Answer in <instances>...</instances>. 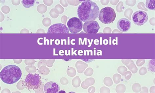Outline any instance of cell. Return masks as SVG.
<instances>
[{
	"instance_id": "4",
	"label": "cell",
	"mask_w": 155,
	"mask_h": 93,
	"mask_svg": "<svg viewBox=\"0 0 155 93\" xmlns=\"http://www.w3.org/2000/svg\"><path fill=\"white\" fill-rule=\"evenodd\" d=\"M116 14L115 10L111 7H105L102 9L99 15L100 21L104 24H110L115 21Z\"/></svg>"
},
{
	"instance_id": "2",
	"label": "cell",
	"mask_w": 155,
	"mask_h": 93,
	"mask_svg": "<svg viewBox=\"0 0 155 93\" xmlns=\"http://www.w3.org/2000/svg\"><path fill=\"white\" fill-rule=\"evenodd\" d=\"M22 73L18 66L11 65H8L2 70L0 73V78L5 84L12 85L17 82L21 77Z\"/></svg>"
},
{
	"instance_id": "5",
	"label": "cell",
	"mask_w": 155,
	"mask_h": 93,
	"mask_svg": "<svg viewBox=\"0 0 155 93\" xmlns=\"http://www.w3.org/2000/svg\"><path fill=\"white\" fill-rule=\"evenodd\" d=\"M67 26L71 33H79L83 29V23L79 18L73 17L69 19L67 22Z\"/></svg>"
},
{
	"instance_id": "14",
	"label": "cell",
	"mask_w": 155,
	"mask_h": 93,
	"mask_svg": "<svg viewBox=\"0 0 155 93\" xmlns=\"http://www.w3.org/2000/svg\"><path fill=\"white\" fill-rule=\"evenodd\" d=\"M61 92L66 93V92H65V91H61L59 92V93H61Z\"/></svg>"
},
{
	"instance_id": "8",
	"label": "cell",
	"mask_w": 155,
	"mask_h": 93,
	"mask_svg": "<svg viewBox=\"0 0 155 93\" xmlns=\"http://www.w3.org/2000/svg\"><path fill=\"white\" fill-rule=\"evenodd\" d=\"M69 33V30L66 25L61 23H57L51 26L48 30V34Z\"/></svg>"
},
{
	"instance_id": "9",
	"label": "cell",
	"mask_w": 155,
	"mask_h": 93,
	"mask_svg": "<svg viewBox=\"0 0 155 93\" xmlns=\"http://www.w3.org/2000/svg\"><path fill=\"white\" fill-rule=\"evenodd\" d=\"M60 90L59 84L54 81H50L45 84L44 90L45 93H58Z\"/></svg>"
},
{
	"instance_id": "10",
	"label": "cell",
	"mask_w": 155,
	"mask_h": 93,
	"mask_svg": "<svg viewBox=\"0 0 155 93\" xmlns=\"http://www.w3.org/2000/svg\"><path fill=\"white\" fill-rule=\"evenodd\" d=\"M117 26L118 29L121 32H126L130 29L131 26V23L128 19L122 18L117 22Z\"/></svg>"
},
{
	"instance_id": "11",
	"label": "cell",
	"mask_w": 155,
	"mask_h": 93,
	"mask_svg": "<svg viewBox=\"0 0 155 93\" xmlns=\"http://www.w3.org/2000/svg\"><path fill=\"white\" fill-rule=\"evenodd\" d=\"M35 1V0H23L21 2L24 7L29 8L34 5Z\"/></svg>"
},
{
	"instance_id": "7",
	"label": "cell",
	"mask_w": 155,
	"mask_h": 93,
	"mask_svg": "<svg viewBox=\"0 0 155 93\" xmlns=\"http://www.w3.org/2000/svg\"><path fill=\"white\" fill-rule=\"evenodd\" d=\"M84 31L87 34L97 33L100 27L98 23L95 21L85 22L83 26Z\"/></svg>"
},
{
	"instance_id": "13",
	"label": "cell",
	"mask_w": 155,
	"mask_h": 93,
	"mask_svg": "<svg viewBox=\"0 0 155 93\" xmlns=\"http://www.w3.org/2000/svg\"><path fill=\"white\" fill-rule=\"evenodd\" d=\"M55 9L56 10V11L57 10V11H58V13H59H59L60 14L62 13L64 10L63 8L60 5H58L56 6L55 7Z\"/></svg>"
},
{
	"instance_id": "6",
	"label": "cell",
	"mask_w": 155,
	"mask_h": 93,
	"mask_svg": "<svg viewBox=\"0 0 155 93\" xmlns=\"http://www.w3.org/2000/svg\"><path fill=\"white\" fill-rule=\"evenodd\" d=\"M132 19L133 22L136 25L139 26H142L148 21V15L144 11H138L133 14Z\"/></svg>"
},
{
	"instance_id": "12",
	"label": "cell",
	"mask_w": 155,
	"mask_h": 93,
	"mask_svg": "<svg viewBox=\"0 0 155 93\" xmlns=\"http://www.w3.org/2000/svg\"><path fill=\"white\" fill-rule=\"evenodd\" d=\"M147 8L150 10H155V0H147L146 3Z\"/></svg>"
},
{
	"instance_id": "1",
	"label": "cell",
	"mask_w": 155,
	"mask_h": 93,
	"mask_svg": "<svg viewBox=\"0 0 155 93\" xmlns=\"http://www.w3.org/2000/svg\"><path fill=\"white\" fill-rule=\"evenodd\" d=\"M99 6L94 2L85 1L81 3L77 9V14L81 21L86 22L95 21L99 17Z\"/></svg>"
},
{
	"instance_id": "3",
	"label": "cell",
	"mask_w": 155,
	"mask_h": 93,
	"mask_svg": "<svg viewBox=\"0 0 155 93\" xmlns=\"http://www.w3.org/2000/svg\"><path fill=\"white\" fill-rule=\"evenodd\" d=\"M24 83L28 90H38L41 86L42 82L41 78L36 74H29L26 77Z\"/></svg>"
}]
</instances>
